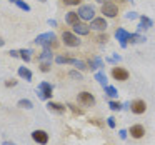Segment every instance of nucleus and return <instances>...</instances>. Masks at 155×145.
Returning a JSON list of instances; mask_svg holds the SVG:
<instances>
[{"label":"nucleus","mask_w":155,"mask_h":145,"mask_svg":"<svg viewBox=\"0 0 155 145\" xmlns=\"http://www.w3.org/2000/svg\"><path fill=\"white\" fill-rule=\"evenodd\" d=\"M52 95H54V87L48 82H42L37 88V97L42 98V100H50Z\"/></svg>","instance_id":"nucleus-1"},{"label":"nucleus","mask_w":155,"mask_h":145,"mask_svg":"<svg viewBox=\"0 0 155 145\" xmlns=\"http://www.w3.org/2000/svg\"><path fill=\"white\" fill-rule=\"evenodd\" d=\"M62 40H64V44L67 47H78V44H80L78 37L75 34H72V32H64L62 34Z\"/></svg>","instance_id":"nucleus-2"},{"label":"nucleus","mask_w":155,"mask_h":145,"mask_svg":"<svg viewBox=\"0 0 155 145\" xmlns=\"http://www.w3.org/2000/svg\"><path fill=\"white\" fill-rule=\"evenodd\" d=\"M55 40V34L54 32H47V34H40L37 38H35V44L44 45V47H48L52 42Z\"/></svg>","instance_id":"nucleus-3"},{"label":"nucleus","mask_w":155,"mask_h":145,"mask_svg":"<svg viewBox=\"0 0 155 145\" xmlns=\"http://www.w3.org/2000/svg\"><path fill=\"white\" fill-rule=\"evenodd\" d=\"M102 14H105V17H117L118 14V8L115 4H112V2H105V4H102Z\"/></svg>","instance_id":"nucleus-4"},{"label":"nucleus","mask_w":155,"mask_h":145,"mask_svg":"<svg viewBox=\"0 0 155 145\" xmlns=\"http://www.w3.org/2000/svg\"><path fill=\"white\" fill-rule=\"evenodd\" d=\"M78 17L84 18V20H94V15H95V10L94 7H90V5H82L80 8H78Z\"/></svg>","instance_id":"nucleus-5"},{"label":"nucleus","mask_w":155,"mask_h":145,"mask_svg":"<svg viewBox=\"0 0 155 145\" xmlns=\"http://www.w3.org/2000/svg\"><path fill=\"white\" fill-rule=\"evenodd\" d=\"M32 138H34L37 143L45 145L48 142V133L45 130H34V132H32Z\"/></svg>","instance_id":"nucleus-6"},{"label":"nucleus","mask_w":155,"mask_h":145,"mask_svg":"<svg viewBox=\"0 0 155 145\" xmlns=\"http://www.w3.org/2000/svg\"><path fill=\"white\" fill-rule=\"evenodd\" d=\"M112 77H114L115 80L124 82V80H127V78H128V72L125 70V68H122V67H114V68H112Z\"/></svg>","instance_id":"nucleus-7"},{"label":"nucleus","mask_w":155,"mask_h":145,"mask_svg":"<svg viewBox=\"0 0 155 145\" xmlns=\"http://www.w3.org/2000/svg\"><path fill=\"white\" fill-rule=\"evenodd\" d=\"M78 102H80L82 105L92 107V105L95 104V98H94V95L88 94V92H82V94H78Z\"/></svg>","instance_id":"nucleus-8"},{"label":"nucleus","mask_w":155,"mask_h":145,"mask_svg":"<svg viewBox=\"0 0 155 145\" xmlns=\"http://www.w3.org/2000/svg\"><path fill=\"white\" fill-rule=\"evenodd\" d=\"M145 108H147V105H145L143 100H134L130 104V110L134 112V114H137V115H142L145 112Z\"/></svg>","instance_id":"nucleus-9"},{"label":"nucleus","mask_w":155,"mask_h":145,"mask_svg":"<svg viewBox=\"0 0 155 145\" xmlns=\"http://www.w3.org/2000/svg\"><path fill=\"white\" fill-rule=\"evenodd\" d=\"M128 32L124 30V28H117V32H115V37H117V40L120 42V47H127V40H128Z\"/></svg>","instance_id":"nucleus-10"},{"label":"nucleus","mask_w":155,"mask_h":145,"mask_svg":"<svg viewBox=\"0 0 155 145\" xmlns=\"http://www.w3.org/2000/svg\"><path fill=\"white\" fill-rule=\"evenodd\" d=\"M72 27H74L75 35H88V32H90V27H88L87 24H80V22H77V24L72 25Z\"/></svg>","instance_id":"nucleus-11"},{"label":"nucleus","mask_w":155,"mask_h":145,"mask_svg":"<svg viewBox=\"0 0 155 145\" xmlns=\"http://www.w3.org/2000/svg\"><path fill=\"white\" fill-rule=\"evenodd\" d=\"M128 133L134 138H142L145 135V128L142 127V125H132V127L128 128Z\"/></svg>","instance_id":"nucleus-12"},{"label":"nucleus","mask_w":155,"mask_h":145,"mask_svg":"<svg viewBox=\"0 0 155 145\" xmlns=\"http://www.w3.org/2000/svg\"><path fill=\"white\" fill-rule=\"evenodd\" d=\"M47 108H48L50 112H54V114H58V115H60V114H64V112H65V108H67V107H65L64 104H58V102H48V104H47Z\"/></svg>","instance_id":"nucleus-13"},{"label":"nucleus","mask_w":155,"mask_h":145,"mask_svg":"<svg viewBox=\"0 0 155 145\" xmlns=\"http://www.w3.org/2000/svg\"><path fill=\"white\" fill-rule=\"evenodd\" d=\"M90 27L95 28V30H105L108 25H107V20H105V18H94Z\"/></svg>","instance_id":"nucleus-14"},{"label":"nucleus","mask_w":155,"mask_h":145,"mask_svg":"<svg viewBox=\"0 0 155 145\" xmlns=\"http://www.w3.org/2000/svg\"><path fill=\"white\" fill-rule=\"evenodd\" d=\"M38 60H40V62H47V64H52V52H50V47H44V52L38 55Z\"/></svg>","instance_id":"nucleus-15"},{"label":"nucleus","mask_w":155,"mask_h":145,"mask_svg":"<svg viewBox=\"0 0 155 145\" xmlns=\"http://www.w3.org/2000/svg\"><path fill=\"white\" fill-rule=\"evenodd\" d=\"M65 22H67L68 25H75L78 22V14L77 12H68V14L65 15Z\"/></svg>","instance_id":"nucleus-16"},{"label":"nucleus","mask_w":155,"mask_h":145,"mask_svg":"<svg viewBox=\"0 0 155 145\" xmlns=\"http://www.w3.org/2000/svg\"><path fill=\"white\" fill-rule=\"evenodd\" d=\"M128 42H130V44H143L145 37L140 34H130L128 35Z\"/></svg>","instance_id":"nucleus-17"},{"label":"nucleus","mask_w":155,"mask_h":145,"mask_svg":"<svg viewBox=\"0 0 155 145\" xmlns=\"http://www.w3.org/2000/svg\"><path fill=\"white\" fill-rule=\"evenodd\" d=\"M18 75H20L22 78H25L27 82H30V80H32V72L28 70L27 67H20V68H18Z\"/></svg>","instance_id":"nucleus-18"},{"label":"nucleus","mask_w":155,"mask_h":145,"mask_svg":"<svg viewBox=\"0 0 155 145\" xmlns=\"http://www.w3.org/2000/svg\"><path fill=\"white\" fill-rule=\"evenodd\" d=\"M55 62H57V64H60V65H64V64H72V65H74L75 58H72V57H64V55H58V57L55 58Z\"/></svg>","instance_id":"nucleus-19"},{"label":"nucleus","mask_w":155,"mask_h":145,"mask_svg":"<svg viewBox=\"0 0 155 145\" xmlns=\"http://www.w3.org/2000/svg\"><path fill=\"white\" fill-rule=\"evenodd\" d=\"M138 27L142 28V30H147V28L152 27V20L148 17H140V25Z\"/></svg>","instance_id":"nucleus-20"},{"label":"nucleus","mask_w":155,"mask_h":145,"mask_svg":"<svg viewBox=\"0 0 155 145\" xmlns=\"http://www.w3.org/2000/svg\"><path fill=\"white\" fill-rule=\"evenodd\" d=\"M95 80H97L98 84L102 85V87H107V75H105V74L97 72V74H95Z\"/></svg>","instance_id":"nucleus-21"},{"label":"nucleus","mask_w":155,"mask_h":145,"mask_svg":"<svg viewBox=\"0 0 155 145\" xmlns=\"http://www.w3.org/2000/svg\"><path fill=\"white\" fill-rule=\"evenodd\" d=\"M18 107L20 108H27V110H30V108H34V104H32L30 100H27V98H22V100H18Z\"/></svg>","instance_id":"nucleus-22"},{"label":"nucleus","mask_w":155,"mask_h":145,"mask_svg":"<svg viewBox=\"0 0 155 145\" xmlns=\"http://www.w3.org/2000/svg\"><path fill=\"white\" fill-rule=\"evenodd\" d=\"M30 54H32V50H25V48L24 50H18V57H20L24 62H30V58H32Z\"/></svg>","instance_id":"nucleus-23"},{"label":"nucleus","mask_w":155,"mask_h":145,"mask_svg":"<svg viewBox=\"0 0 155 145\" xmlns=\"http://www.w3.org/2000/svg\"><path fill=\"white\" fill-rule=\"evenodd\" d=\"M14 4L17 5L18 8H22V10H25V12H28V10H30V5H28V4H25L24 0H15Z\"/></svg>","instance_id":"nucleus-24"},{"label":"nucleus","mask_w":155,"mask_h":145,"mask_svg":"<svg viewBox=\"0 0 155 145\" xmlns=\"http://www.w3.org/2000/svg\"><path fill=\"white\" fill-rule=\"evenodd\" d=\"M88 65H90L92 68H100L102 67V60L100 58H92V60H88Z\"/></svg>","instance_id":"nucleus-25"},{"label":"nucleus","mask_w":155,"mask_h":145,"mask_svg":"<svg viewBox=\"0 0 155 145\" xmlns=\"http://www.w3.org/2000/svg\"><path fill=\"white\" fill-rule=\"evenodd\" d=\"M108 107H110L112 110H122V108H124V105H122L120 102H114V100H110V102H108Z\"/></svg>","instance_id":"nucleus-26"},{"label":"nucleus","mask_w":155,"mask_h":145,"mask_svg":"<svg viewBox=\"0 0 155 145\" xmlns=\"http://www.w3.org/2000/svg\"><path fill=\"white\" fill-rule=\"evenodd\" d=\"M104 88H105V94L110 95V97H115V95H117V90H115V87H112V85H107V87H104Z\"/></svg>","instance_id":"nucleus-27"},{"label":"nucleus","mask_w":155,"mask_h":145,"mask_svg":"<svg viewBox=\"0 0 155 145\" xmlns=\"http://www.w3.org/2000/svg\"><path fill=\"white\" fill-rule=\"evenodd\" d=\"M74 65L78 68V70H85V68H87V64H85V62H82V60H77V58H75Z\"/></svg>","instance_id":"nucleus-28"},{"label":"nucleus","mask_w":155,"mask_h":145,"mask_svg":"<svg viewBox=\"0 0 155 145\" xmlns=\"http://www.w3.org/2000/svg\"><path fill=\"white\" fill-rule=\"evenodd\" d=\"M67 107L70 108V110L74 112V114H78V115H82V114H84V110H82V108H77V107H75V105H72V104H68Z\"/></svg>","instance_id":"nucleus-29"},{"label":"nucleus","mask_w":155,"mask_h":145,"mask_svg":"<svg viewBox=\"0 0 155 145\" xmlns=\"http://www.w3.org/2000/svg\"><path fill=\"white\" fill-rule=\"evenodd\" d=\"M68 75H70L72 78H77V80H82V74H78L77 70H72V72H70V74H68Z\"/></svg>","instance_id":"nucleus-30"},{"label":"nucleus","mask_w":155,"mask_h":145,"mask_svg":"<svg viewBox=\"0 0 155 145\" xmlns=\"http://www.w3.org/2000/svg\"><path fill=\"white\" fill-rule=\"evenodd\" d=\"M40 70H42V72H48V70H50V64H47V62H42V64H40Z\"/></svg>","instance_id":"nucleus-31"},{"label":"nucleus","mask_w":155,"mask_h":145,"mask_svg":"<svg viewBox=\"0 0 155 145\" xmlns=\"http://www.w3.org/2000/svg\"><path fill=\"white\" fill-rule=\"evenodd\" d=\"M107 124H108V127H110V128H115V118L114 117H108L107 118Z\"/></svg>","instance_id":"nucleus-32"},{"label":"nucleus","mask_w":155,"mask_h":145,"mask_svg":"<svg viewBox=\"0 0 155 145\" xmlns=\"http://www.w3.org/2000/svg\"><path fill=\"white\" fill-rule=\"evenodd\" d=\"M78 2H80V0H64L65 5H78Z\"/></svg>","instance_id":"nucleus-33"},{"label":"nucleus","mask_w":155,"mask_h":145,"mask_svg":"<svg viewBox=\"0 0 155 145\" xmlns=\"http://www.w3.org/2000/svg\"><path fill=\"white\" fill-rule=\"evenodd\" d=\"M15 85H17V80H14V78L5 82V87H15Z\"/></svg>","instance_id":"nucleus-34"},{"label":"nucleus","mask_w":155,"mask_h":145,"mask_svg":"<svg viewBox=\"0 0 155 145\" xmlns=\"http://www.w3.org/2000/svg\"><path fill=\"white\" fill-rule=\"evenodd\" d=\"M97 40L100 42V44H105V42L108 40V37H107V35H98V37H97Z\"/></svg>","instance_id":"nucleus-35"},{"label":"nucleus","mask_w":155,"mask_h":145,"mask_svg":"<svg viewBox=\"0 0 155 145\" xmlns=\"http://www.w3.org/2000/svg\"><path fill=\"white\" fill-rule=\"evenodd\" d=\"M138 14H135V12H128L127 14V18H130V20H134V18H137Z\"/></svg>","instance_id":"nucleus-36"},{"label":"nucleus","mask_w":155,"mask_h":145,"mask_svg":"<svg viewBox=\"0 0 155 145\" xmlns=\"http://www.w3.org/2000/svg\"><path fill=\"white\" fill-rule=\"evenodd\" d=\"M127 133H128L127 130H120V138H122V140H125V138H127Z\"/></svg>","instance_id":"nucleus-37"},{"label":"nucleus","mask_w":155,"mask_h":145,"mask_svg":"<svg viewBox=\"0 0 155 145\" xmlns=\"http://www.w3.org/2000/svg\"><path fill=\"white\" fill-rule=\"evenodd\" d=\"M8 54H10L12 57H18V50H10Z\"/></svg>","instance_id":"nucleus-38"},{"label":"nucleus","mask_w":155,"mask_h":145,"mask_svg":"<svg viewBox=\"0 0 155 145\" xmlns=\"http://www.w3.org/2000/svg\"><path fill=\"white\" fill-rule=\"evenodd\" d=\"M48 25H52V27H55V25H57V22H55V20H52V18H50V20H48Z\"/></svg>","instance_id":"nucleus-39"},{"label":"nucleus","mask_w":155,"mask_h":145,"mask_svg":"<svg viewBox=\"0 0 155 145\" xmlns=\"http://www.w3.org/2000/svg\"><path fill=\"white\" fill-rule=\"evenodd\" d=\"M2 145H15V143H14V142H4Z\"/></svg>","instance_id":"nucleus-40"},{"label":"nucleus","mask_w":155,"mask_h":145,"mask_svg":"<svg viewBox=\"0 0 155 145\" xmlns=\"http://www.w3.org/2000/svg\"><path fill=\"white\" fill-rule=\"evenodd\" d=\"M98 4H105V2H108V0H97Z\"/></svg>","instance_id":"nucleus-41"},{"label":"nucleus","mask_w":155,"mask_h":145,"mask_svg":"<svg viewBox=\"0 0 155 145\" xmlns=\"http://www.w3.org/2000/svg\"><path fill=\"white\" fill-rule=\"evenodd\" d=\"M4 44H5V40H2V38H0V47H2Z\"/></svg>","instance_id":"nucleus-42"},{"label":"nucleus","mask_w":155,"mask_h":145,"mask_svg":"<svg viewBox=\"0 0 155 145\" xmlns=\"http://www.w3.org/2000/svg\"><path fill=\"white\" fill-rule=\"evenodd\" d=\"M118 2H125V0H118Z\"/></svg>","instance_id":"nucleus-43"},{"label":"nucleus","mask_w":155,"mask_h":145,"mask_svg":"<svg viewBox=\"0 0 155 145\" xmlns=\"http://www.w3.org/2000/svg\"><path fill=\"white\" fill-rule=\"evenodd\" d=\"M10 2H15V0H10Z\"/></svg>","instance_id":"nucleus-44"}]
</instances>
